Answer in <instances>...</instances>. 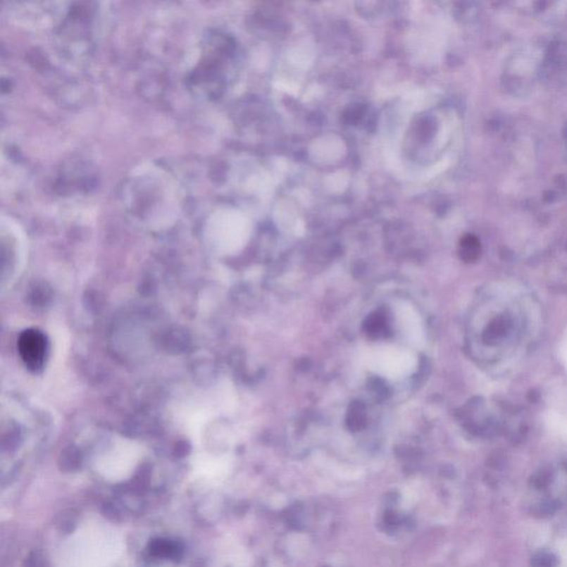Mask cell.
Returning a JSON list of instances; mask_svg holds the SVG:
<instances>
[{
  "instance_id": "1",
  "label": "cell",
  "mask_w": 567,
  "mask_h": 567,
  "mask_svg": "<svg viewBox=\"0 0 567 567\" xmlns=\"http://www.w3.org/2000/svg\"><path fill=\"white\" fill-rule=\"evenodd\" d=\"M228 57V44L220 36L211 37L205 44L200 65L189 77V88L195 94L214 98L224 85V67Z\"/></svg>"
},
{
  "instance_id": "2",
  "label": "cell",
  "mask_w": 567,
  "mask_h": 567,
  "mask_svg": "<svg viewBox=\"0 0 567 567\" xmlns=\"http://www.w3.org/2000/svg\"><path fill=\"white\" fill-rule=\"evenodd\" d=\"M49 351V342L38 329H27L18 339V352L29 370L38 373L44 368Z\"/></svg>"
},
{
  "instance_id": "3",
  "label": "cell",
  "mask_w": 567,
  "mask_h": 567,
  "mask_svg": "<svg viewBox=\"0 0 567 567\" xmlns=\"http://www.w3.org/2000/svg\"><path fill=\"white\" fill-rule=\"evenodd\" d=\"M545 423L549 430L567 435V386H559L549 394Z\"/></svg>"
},
{
  "instance_id": "4",
  "label": "cell",
  "mask_w": 567,
  "mask_h": 567,
  "mask_svg": "<svg viewBox=\"0 0 567 567\" xmlns=\"http://www.w3.org/2000/svg\"><path fill=\"white\" fill-rule=\"evenodd\" d=\"M367 336L373 339H380L385 338L390 332V324L387 313L384 311H375L370 313L363 323Z\"/></svg>"
},
{
  "instance_id": "5",
  "label": "cell",
  "mask_w": 567,
  "mask_h": 567,
  "mask_svg": "<svg viewBox=\"0 0 567 567\" xmlns=\"http://www.w3.org/2000/svg\"><path fill=\"white\" fill-rule=\"evenodd\" d=\"M150 553L154 556L158 557H171V559H177L181 556L182 549L179 547V544L173 543V542L168 541V540H153L149 545Z\"/></svg>"
},
{
  "instance_id": "6",
  "label": "cell",
  "mask_w": 567,
  "mask_h": 567,
  "mask_svg": "<svg viewBox=\"0 0 567 567\" xmlns=\"http://www.w3.org/2000/svg\"><path fill=\"white\" fill-rule=\"evenodd\" d=\"M367 425L365 404L357 401L351 404L347 413V425L354 431L360 430Z\"/></svg>"
},
{
  "instance_id": "7",
  "label": "cell",
  "mask_w": 567,
  "mask_h": 567,
  "mask_svg": "<svg viewBox=\"0 0 567 567\" xmlns=\"http://www.w3.org/2000/svg\"><path fill=\"white\" fill-rule=\"evenodd\" d=\"M474 249L473 241L470 239H466L461 244V255L464 259H471L473 257Z\"/></svg>"
},
{
  "instance_id": "8",
  "label": "cell",
  "mask_w": 567,
  "mask_h": 567,
  "mask_svg": "<svg viewBox=\"0 0 567 567\" xmlns=\"http://www.w3.org/2000/svg\"><path fill=\"white\" fill-rule=\"evenodd\" d=\"M25 567H44L42 557H40L39 554H37V553H32V554L26 559Z\"/></svg>"
},
{
  "instance_id": "9",
  "label": "cell",
  "mask_w": 567,
  "mask_h": 567,
  "mask_svg": "<svg viewBox=\"0 0 567 567\" xmlns=\"http://www.w3.org/2000/svg\"><path fill=\"white\" fill-rule=\"evenodd\" d=\"M559 358L562 360V363H564L565 367L567 368V330L564 336H563L562 340H561V344H559Z\"/></svg>"
}]
</instances>
